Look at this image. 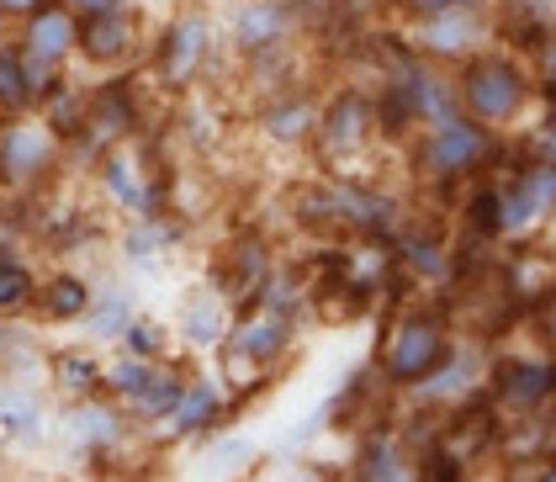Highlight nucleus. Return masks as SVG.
Here are the masks:
<instances>
[{
	"instance_id": "obj_12",
	"label": "nucleus",
	"mask_w": 556,
	"mask_h": 482,
	"mask_svg": "<svg viewBox=\"0 0 556 482\" xmlns=\"http://www.w3.org/2000/svg\"><path fill=\"white\" fill-rule=\"evenodd\" d=\"M397 33H403V43L414 48L419 59L440 64V69H456V64H467L471 53H482L488 43H498V33H493V5L440 11V16L408 22V27H397Z\"/></svg>"
},
{
	"instance_id": "obj_36",
	"label": "nucleus",
	"mask_w": 556,
	"mask_h": 482,
	"mask_svg": "<svg viewBox=\"0 0 556 482\" xmlns=\"http://www.w3.org/2000/svg\"><path fill=\"white\" fill-rule=\"evenodd\" d=\"M170 5H191V0H170Z\"/></svg>"
},
{
	"instance_id": "obj_6",
	"label": "nucleus",
	"mask_w": 556,
	"mask_h": 482,
	"mask_svg": "<svg viewBox=\"0 0 556 482\" xmlns=\"http://www.w3.org/2000/svg\"><path fill=\"white\" fill-rule=\"evenodd\" d=\"M75 170L70 143L43 123V112L0 117V196L43 202Z\"/></svg>"
},
{
	"instance_id": "obj_29",
	"label": "nucleus",
	"mask_w": 556,
	"mask_h": 482,
	"mask_svg": "<svg viewBox=\"0 0 556 482\" xmlns=\"http://www.w3.org/2000/svg\"><path fill=\"white\" fill-rule=\"evenodd\" d=\"M344 16L350 22H361V27H371V22H387V11H392V0H340Z\"/></svg>"
},
{
	"instance_id": "obj_15",
	"label": "nucleus",
	"mask_w": 556,
	"mask_h": 482,
	"mask_svg": "<svg viewBox=\"0 0 556 482\" xmlns=\"http://www.w3.org/2000/svg\"><path fill=\"white\" fill-rule=\"evenodd\" d=\"M276 265H281V255H276L270 233H265L260 223H244V228L223 244V255L213 261V276H207V281H213L233 307H250L260 297V287L270 281Z\"/></svg>"
},
{
	"instance_id": "obj_35",
	"label": "nucleus",
	"mask_w": 556,
	"mask_h": 482,
	"mask_svg": "<svg viewBox=\"0 0 556 482\" xmlns=\"http://www.w3.org/2000/svg\"><path fill=\"white\" fill-rule=\"evenodd\" d=\"M43 482H90V478H75V472H70V478H43Z\"/></svg>"
},
{
	"instance_id": "obj_10",
	"label": "nucleus",
	"mask_w": 556,
	"mask_h": 482,
	"mask_svg": "<svg viewBox=\"0 0 556 482\" xmlns=\"http://www.w3.org/2000/svg\"><path fill=\"white\" fill-rule=\"evenodd\" d=\"M217 33H223L228 64H255L270 53H292V48H302L298 0H228L217 11Z\"/></svg>"
},
{
	"instance_id": "obj_16",
	"label": "nucleus",
	"mask_w": 556,
	"mask_h": 482,
	"mask_svg": "<svg viewBox=\"0 0 556 482\" xmlns=\"http://www.w3.org/2000/svg\"><path fill=\"white\" fill-rule=\"evenodd\" d=\"M239 408H233V397H228V388H223V377L217 371H197L191 366V377H186V393H180V403H175V414L154 430V440L160 445H197V440L217 435L228 419H233Z\"/></svg>"
},
{
	"instance_id": "obj_30",
	"label": "nucleus",
	"mask_w": 556,
	"mask_h": 482,
	"mask_svg": "<svg viewBox=\"0 0 556 482\" xmlns=\"http://www.w3.org/2000/svg\"><path fill=\"white\" fill-rule=\"evenodd\" d=\"M53 5H64L75 22H90V16H101V11H112L117 0H53Z\"/></svg>"
},
{
	"instance_id": "obj_25",
	"label": "nucleus",
	"mask_w": 556,
	"mask_h": 482,
	"mask_svg": "<svg viewBox=\"0 0 556 482\" xmlns=\"http://www.w3.org/2000/svg\"><path fill=\"white\" fill-rule=\"evenodd\" d=\"M48 355H53V345H43L33 318L0 324V382H38V388H48Z\"/></svg>"
},
{
	"instance_id": "obj_13",
	"label": "nucleus",
	"mask_w": 556,
	"mask_h": 482,
	"mask_svg": "<svg viewBox=\"0 0 556 482\" xmlns=\"http://www.w3.org/2000/svg\"><path fill=\"white\" fill-rule=\"evenodd\" d=\"M318 106H324V86L313 75L292 80L287 90L255 101V112H250L255 138L270 154H307L313 149V132H318Z\"/></svg>"
},
{
	"instance_id": "obj_8",
	"label": "nucleus",
	"mask_w": 556,
	"mask_h": 482,
	"mask_svg": "<svg viewBox=\"0 0 556 482\" xmlns=\"http://www.w3.org/2000/svg\"><path fill=\"white\" fill-rule=\"evenodd\" d=\"M493 186V223L504 244H530L556 228V160L519 154L509 170L488 176Z\"/></svg>"
},
{
	"instance_id": "obj_20",
	"label": "nucleus",
	"mask_w": 556,
	"mask_h": 482,
	"mask_svg": "<svg viewBox=\"0 0 556 482\" xmlns=\"http://www.w3.org/2000/svg\"><path fill=\"white\" fill-rule=\"evenodd\" d=\"M265 467V445L250 430H217L191 445V478L197 482H244Z\"/></svg>"
},
{
	"instance_id": "obj_4",
	"label": "nucleus",
	"mask_w": 556,
	"mask_h": 482,
	"mask_svg": "<svg viewBox=\"0 0 556 482\" xmlns=\"http://www.w3.org/2000/svg\"><path fill=\"white\" fill-rule=\"evenodd\" d=\"M403 160L414 180H425L434 191H462V186H477L488 180L498 165H504V138L488 128H477L471 117H445L434 128H419L408 143H403Z\"/></svg>"
},
{
	"instance_id": "obj_9",
	"label": "nucleus",
	"mask_w": 556,
	"mask_h": 482,
	"mask_svg": "<svg viewBox=\"0 0 556 482\" xmlns=\"http://www.w3.org/2000/svg\"><path fill=\"white\" fill-rule=\"evenodd\" d=\"M149 33H154V16L149 5L138 0H117L112 11L80 22V48H75V64L90 80H106V75H138L143 53H149Z\"/></svg>"
},
{
	"instance_id": "obj_3",
	"label": "nucleus",
	"mask_w": 556,
	"mask_h": 482,
	"mask_svg": "<svg viewBox=\"0 0 556 482\" xmlns=\"http://www.w3.org/2000/svg\"><path fill=\"white\" fill-rule=\"evenodd\" d=\"M382 117H377V96L361 80H340L329 90L324 86V106H318V132L307 160L324 176H377L371 154L382 149Z\"/></svg>"
},
{
	"instance_id": "obj_11",
	"label": "nucleus",
	"mask_w": 556,
	"mask_h": 482,
	"mask_svg": "<svg viewBox=\"0 0 556 482\" xmlns=\"http://www.w3.org/2000/svg\"><path fill=\"white\" fill-rule=\"evenodd\" d=\"M11 43L22 53V64H27V80L38 90V101H43L48 90L59 86L70 69H75V48H80V22L64 11V5H38L33 16H22L16 27H11Z\"/></svg>"
},
{
	"instance_id": "obj_22",
	"label": "nucleus",
	"mask_w": 556,
	"mask_h": 482,
	"mask_svg": "<svg viewBox=\"0 0 556 482\" xmlns=\"http://www.w3.org/2000/svg\"><path fill=\"white\" fill-rule=\"evenodd\" d=\"M488 393L514 414H541L546 397L556 393V366L546 355H519V360H493Z\"/></svg>"
},
{
	"instance_id": "obj_18",
	"label": "nucleus",
	"mask_w": 556,
	"mask_h": 482,
	"mask_svg": "<svg viewBox=\"0 0 556 482\" xmlns=\"http://www.w3.org/2000/svg\"><path fill=\"white\" fill-rule=\"evenodd\" d=\"M344 482H419V451L392 419L355 430V451L344 461Z\"/></svg>"
},
{
	"instance_id": "obj_33",
	"label": "nucleus",
	"mask_w": 556,
	"mask_h": 482,
	"mask_svg": "<svg viewBox=\"0 0 556 482\" xmlns=\"http://www.w3.org/2000/svg\"><path fill=\"white\" fill-rule=\"evenodd\" d=\"M0 482H16L11 478V451H5V445H0Z\"/></svg>"
},
{
	"instance_id": "obj_17",
	"label": "nucleus",
	"mask_w": 556,
	"mask_h": 482,
	"mask_svg": "<svg viewBox=\"0 0 556 482\" xmlns=\"http://www.w3.org/2000/svg\"><path fill=\"white\" fill-rule=\"evenodd\" d=\"M59 440V397L38 382H0V445L38 456Z\"/></svg>"
},
{
	"instance_id": "obj_28",
	"label": "nucleus",
	"mask_w": 556,
	"mask_h": 482,
	"mask_svg": "<svg viewBox=\"0 0 556 482\" xmlns=\"http://www.w3.org/2000/svg\"><path fill=\"white\" fill-rule=\"evenodd\" d=\"M467 5H493V0H392L387 22L408 27V22H425V16H440V11H467Z\"/></svg>"
},
{
	"instance_id": "obj_32",
	"label": "nucleus",
	"mask_w": 556,
	"mask_h": 482,
	"mask_svg": "<svg viewBox=\"0 0 556 482\" xmlns=\"http://www.w3.org/2000/svg\"><path fill=\"white\" fill-rule=\"evenodd\" d=\"M525 467H530V472H525L519 482H556V456L552 461H525Z\"/></svg>"
},
{
	"instance_id": "obj_24",
	"label": "nucleus",
	"mask_w": 556,
	"mask_h": 482,
	"mask_svg": "<svg viewBox=\"0 0 556 482\" xmlns=\"http://www.w3.org/2000/svg\"><path fill=\"white\" fill-rule=\"evenodd\" d=\"M101 377H106V351L96 345H53L48 355V393L59 403H80V397L101 393Z\"/></svg>"
},
{
	"instance_id": "obj_21",
	"label": "nucleus",
	"mask_w": 556,
	"mask_h": 482,
	"mask_svg": "<svg viewBox=\"0 0 556 482\" xmlns=\"http://www.w3.org/2000/svg\"><path fill=\"white\" fill-rule=\"evenodd\" d=\"M143 313V292L132 276H106L96 281V297H90V313L80 318V334L96 351H117V340L132 329V318Z\"/></svg>"
},
{
	"instance_id": "obj_19",
	"label": "nucleus",
	"mask_w": 556,
	"mask_h": 482,
	"mask_svg": "<svg viewBox=\"0 0 556 482\" xmlns=\"http://www.w3.org/2000/svg\"><path fill=\"white\" fill-rule=\"evenodd\" d=\"M233 313H239V307L228 303L213 281H197V287H186V297H180V307H175V318H170L175 351L186 355V360H202V355H213L217 345L228 340V329H233Z\"/></svg>"
},
{
	"instance_id": "obj_7",
	"label": "nucleus",
	"mask_w": 556,
	"mask_h": 482,
	"mask_svg": "<svg viewBox=\"0 0 556 482\" xmlns=\"http://www.w3.org/2000/svg\"><path fill=\"white\" fill-rule=\"evenodd\" d=\"M197 360L170 355V360H132V355H106V377H101V393L112 397L123 414H128L138 430H160L175 414V403L186 393V377H191Z\"/></svg>"
},
{
	"instance_id": "obj_34",
	"label": "nucleus",
	"mask_w": 556,
	"mask_h": 482,
	"mask_svg": "<svg viewBox=\"0 0 556 482\" xmlns=\"http://www.w3.org/2000/svg\"><path fill=\"white\" fill-rule=\"evenodd\" d=\"M11 27H16V22H11V16H5V11H0V43H5V38H11Z\"/></svg>"
},
{
	"instance_id": "obj_5",
	"label": "nucleus",
	"mask_w": 556,
	"mask_h": 482,
	"mask_svg": "<svg viewBox=\"0 0 556 482\" xmlns=\"http://www.w3.org/2000/svg\"><path fill=\"white\" fill-rule=\"evenodd\" d=\"M456 351V329H451V313L440 303H403L392 318L382 324V345H377V377H382L387 393H408L419 388L429 371Z\"/></svg>"
},
{
	"instance_id": "obj_31",
	"label": "nucleus",
	"mask_w": 556,
	"mask_h": 482,
	"mask_svg": "<svg viewBox=\"0 0 556 482\" xmlns=\"http://www.w3.org/2000/svg\"><path fill=\"white\" fill-rule=\"evenodd\" d=\"M38 5H48V0H0V11H5L11 22H22V16H33Z\"/></svg>"
},
{
	"instance_id": "obj_27",
	"label": "nucleus",
	"mask_w": 556,
	"mask_h": 482,
	"mask_svg": "<svg viewBox=\"0 0 556 482\" xmlns=\"http://www.w3.org/2000/svg\"><path fill=\"white\" fill-rule=\"evenodd\" d=\"M16 112H38V90L27 80V64L16 43L5 38L0 43V117H16Z\"/></svg>"
},
{
	"instance_id": "obj_26",
	"label": "nucleus",
	"mask_w": 556,
	"mask_h": 482,
	"mask_svg": "<svg viewBox=\"0 0 556 482\" xmlns=\"http://www.w3.org/2000/svg\"><path fill=\"white\" fill-rule=\"evenodd\" d=\"M117 355H132V360H170L175 351V334H170V318H154L149 307L132 318V329L117 340Z\"/></svg>"
},
{
	"instance_id": "obj_1",
	"label": "nucleus",
	"mask_w": 556,
	"mask_h": 482,
	"mask_svg": "<svg viewBox=\"0 0 556 482\" xmlns=\"http://www.w3.org/2000/svg\"><path fill=\"white\" fill-rule=\"evenodd\" d=\"M223 33H217V11L207 0L191 5H170L154 33H149V53L138 64V80L154 90L160 101H180L191 90L217 86L223 75Z\"/></svg>"
},
{
	"instance_id": "obj_14",
	"label": "nucleus",
	"mask_w": 556,
	"mask_h": 482,
	"mask_svg": "<svg viewBox=\"0 0 556 482\" xmlns=\"http://www.w3.org/2000/svg\"><path fill=\"white\" fill-rule=\"evenodd\" d=\"M191 239V218L180 213H149V218H123L112 233V255L123 265V276H160L180 255V244Z\"/></svg>"
},
{
	"instance_id": "obj_2",
	"label": "nucleus",
	"mask_w": 556,
	"mask_h": 482,
	"mask_svg": "<svg viewBox=\"0 0 556 482\" xmlns=\"http://www.w3.org/2000/svg\"><path fill=\"white\" fill-rule=\"evenodd\" d=\"M451 80H456L462 117H471L477 128L498 132V138H514L541 106V75L509 43H488L482 53H471L467 64L451 69Z\"/></svg>"
},
{
	"instance_id": "obj_23",
	"label": "nucleus",
	"mask_w": 556,
	"mask_h": 482,
	"mask_svg": "<svg viewBox=\"0 0 556 482\" xmlns=\"http://www.w3.org/2000/svg\"><path fill=\"white\" fill-rule=\"evenodd\" d=\"M90 297H96V276L75 270V265H59L38 281L33 324L38 329H80V318L90 313Z\"/></svg>"
}]
</instances>
